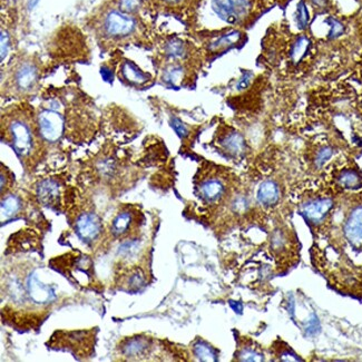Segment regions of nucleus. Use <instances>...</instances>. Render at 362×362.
I'll use <instances>...</instances> for the list:
<instances>
[{
	"mask_svg": "<svg viewBox=\"0 0 362 362\" xmlns=\"http://www.w3.org/2000/svg\"><path fill=\"white\" fill-rule=\"evenodd\" d=\"M154 12L170 15L183 21L187 26L198 21L202 0H149Z\"/></svg>",
	"mask_w": 362,
	"mask_h": 362,
	"instance_id": "0eeeda50",
	"label": "nucleus"
},
{
	"mask_svg": "<svg viewBox=\"0 0 362 362\" xmlns=\"http://www.w3.org/2000/svg\"><path fill=\"white\" fill-rule=\"evenodd\" d=\"M75 230L83 242H94L102 232V222L95 213H83L77 219Z\"/></svg>",
	"mask_w": 362,
	"mask_h": 362,
	"instance_id": "f8f14e48",
	"label": "nucleus"
},
{
	"mask_svg": "<svg viewBox=\"0 0 362 362\" xmlns=\"http://www.w3.org/2000/svg\"><path fill=\"white\" fill-rule=\"evenodd\" d=\"M333 208V200L329 196H316L304 202L301 206L302 215L312 224H320Z\"/></svg>",
	"mask_w": 362,
	"mask_h": 362,
	"instance_id": "1a4fd4ad",
	"label": "nucleus"
},
{
	"mask_svg": "<svg viewBox=\"0 0 362 362\" xmlns=\"http://www.w3.org/2000/svg\"><path fill=\"white\" fill-rule=\"evenodd\" d=\"M361 1H362V0H361Z\"/></svg>",
	"mask_w": 362,
	"mask_h": 362,
	"instance_id": "e433bc0d",
	"label": "nucleus"
},
{
	"mask_svg": "<svg viewBox=\"0 0 362 362\" xmlns=\"http://www.w3.org/2000/svg\"><path fill=\"white\" fill-rule=\"evenodd\" d=\"M59 107L61 103L52 100L37 114L36 123L39 134L48 143H56L64 134L65 120L62 113L59 111Z\"/></svg>",
	"mask_w": 362,
	"mask_h": 362,
	"instance_id": "423d86ee",
	"label": "nucleus"
},
{
	"mask_svg": "<svg viewBox=\"0 0 362 362\" xmlns=\"http://www.w3.org/2000/svg\"><path fill=\"white\" fill-rule=\"evenodd\" d=\"M27 292L30 295L35 304H47L52 302L56 298L55 291L53 288L47 284H43L39 280V275H36L35 272H32V275L27 279Z\"/></svg>",
	"mask_w": 362,
	"mask_h": 362,
	"instance_id": "ddd939ff",
	"label": "nucleus"
},
{
	"mask_svg": "<svg viewBox=\"0 0 362 362\" xmlns=\"http://www.w3.org/2000/svg\"><path fill=\"white\" fill-rule=\"evenodd\" d=\"M88 26L104 50L144 44L151 39V28L144 18L120 12L106 1L94 12Z\"/></svg>",
	"mask_w": 362,
	"mask_h": 362,
	"instance_id": "f257e3e1",
	"label": "nucleus"
},
{
	"mask_svg": "<svg viewBox=\"0 0 362 362\" xmlns=\"http://www.w3.org/2000/svg\"><path fill=\"white\" fill-rule=\"evenodd\" d=\"M193 352L201 361H217V354H216L215 349L211 347L206 342H195V345H193Z\"/></svg>",
	"mask_w": 362,
	"mask_h": 362,
	"instance_id": "393cba45",
	"label": "nucleus"
},
{
	"mask_svg": "<svg viewBox=\"0 0 362 362\" xmlns=\"http://www.w3.org/2000/svg\"><path fill=\"white\" fill-rule=\"evenodd\" d=\"M135 222V214L133 211L123 210L115 216L111 223V233L115 237H123L129 233Z\"/></svg>",
	"mask_w": 362,
	"mask_h": 362,
	"instance_id": "aec40b11",
	"label": "nucleus"
},
{
	"mask_svg": "<svg viewBox=\"0 0 362 362\" xmlns=\"http://www.w3.org/2000/svg\"><path fill=\"white\" fill-rule=\"evenodd\" d=\"M217 147L221 149L223 154L228 158H241L246 152V140L239 131L234 129H226L223 131L222 134L217 138Z\"/></svg>",
	"mask_w": 362,
	"mask_h": 362,
	"instance_id": "9d476101",
	"label": "nucleus"
},
{
	"mask_svg": "<svg viewBox=\"0 0 362 362\" xmlns=\"http://www.w3.org/2000/svg\"><path fill=\"white\" fill-rule=\"evenodd\" d=\"M360 32H361V36H362V23H361V30H360Z\"/></svg>",
	"mask_w": 362,
	"mask_h": 362,
	"instance_id": "c9c22d12",
	"label": "nucleus"
},
{
	"mask_svg": "<svg viewBox=\"0 0 362 362\" xmlns=\"http://www.w3.org/2000/svg\"><path fill=\"white\" fill-rule=\"evenodd\" d=\"M120 76L124 83L134 86L144 85L151 79L149 74L144 73L143 70H140L129 59H125L120 64Z\"/></svg>",
	"mask_w": 362,
	"mask_h": 362,
	"instance_id": "dca6fc26",
	"label": "nucleus"
},
{
	"mask_svg": "<svg viewBox=\"0 0 362 362\" xmlns=\"http://www.w3.org/2000/svg\"><path fill=\"white\" fill-rule=\"evenodd\" d=\"M21 208V201L17 195L10 194V195L3 196L1 200V219H10L12 216L19 212Z\"/></svg>",
	"mask_w": 362,
	"mask_h": 362,
	"instance_id": "b1692460",
	"label": "nucleus"
},
{
	"mask_svg": "<svg viewBox=\"0 0 362 362\" xmlns=\"http://www.w3.org/2000/svg\"><path fill=\"white\" fill-rule=\"evenodd\" d=\"M196 39L201 41L202 50L211 57L222 55L233 48L243 46L248 41L246 30L228 26L219 30L196 32Z\"/></svg>",
	"mask_w": 362,
	"mask_h": 362,
	"instance_id": "20e7f679",
	"label": "nucleus"
},
{
	"mask_svg": "<svg viewBox=\"0 0 362 362\" xmlns=\"http://www.w3.org/2000/svg\"><path fill=\"white\" fill-rule=\"evenodd\" d=\"M226 189L224 180L217 175L205 176L198 184V193L206 203L219 202L225 195Z\"/></svg>",
	"mask_w": 362,
	"mask_h": 362,
	"instance_id": "9b49d317",
	"label": "nucleus"
},
{
	"mask_svg": "<svg viewBox=\"0 0 362 362\" xmlns=\"http://www.w3.org/2000/svg\"><path fill=\"white\" fill-rule=\"evenodd\" d=\"M144 284H145V277L140 269L131 272L129 280H127V286H129L131 292H138L143 288Z\"/></svg>",
	"mask_w": 362,
	"mask_h": 362,
	"instance_id": "c85d7f7f",
	"label": "nucleus"
},
{
	"mask_svg": "<svg viewBox=\"0 0 362 362\" xmlns=\"http://www.w3.org/2000/svg\"><path fill=\"white\" fill-rule=\"evenodd\" d=\"M140 251V242L138 241H125L122 243L118 250V253L126 259L134 257Z\"/></svg>",
	"mask_w": 362,
	"mask_h": 362,
	"instance_id": "c756f323",
	"label": "nucleus"
},
{
	"mask_svg": "<svg viewBox=\"0 0 362 362\" xmlns=\"http://www.w3.org/2000/svg\"><path fill=\"white\" fill-rule=\"evenodd\" d=\"M324 23L329 26L327 39L329 41H337L345 35L348 30V23L336 14H329Z\"/></svg>",
	"mask_w": 362,
	"mask_h": 362,
	"instance_id": "5701e85b",
	"label": "nucleus"
},
{
	"mask_svg": "<svg viewBox=\"0 0 362 362\" xmlns=\"http://www.w3.org/2000/svg\"><path fill=\"white\" fill-rule=\"evenodd\" d=\"M61 196V185L54 178H46L39 183L37 187V198L45 206H54L57 204Z\"/></svg>",
	"mask_w": 362,
	"mask_h": 362,
	"instance_id": "f3484780",
	"label": "nucleus"
},
{
	"mask_svg": "<svg viewBox=\"0 0 362 362\" xmlns=\"http://www.w3.org/2000/svg\"><path fill=\"white\" fill-rule=\"evenodd\" d=\"M313 17L310 12L307 0H298L293 12V21L299 32H308L312 23Z\"/></svg>",
	"mask_w": 362,
	"mask_h": 362,
	"instance_id": "412c9836",
	"label": "nucleus"
},
{
	"mask_svg": "<svg viewBox=\"0 0 362 362\" xmlns=\"http://www.w3.org/2000/svg\"><path fill=\"white\" fill-rule=\"evenodd\" d=\"M306 333L308 336H315L317 333L320 331V323H319L318 318L316 316H313L312 318L310 319L308 323L306 324Z\"/></svg>",
	"mask_w": 362,
	"mask_h": 362,
	"instance_id": "7c9ffc66",
	"label": "nucleus"
},
{
	"mask_svg": "<svg viewBox=\"0 0 362 362\" xmlns=\"http://www.w3.org/2000/svg\"><path fill=\"white\" fill-rule=\"evenodd\" d=\"M52 345L58 349H67L75 356H87L94 343L93 331H70L56 332L52 338Z\"/></svg>",
	"mask_w": 362,
	"mask_h": 362,
	"instance_id": "6e6552de",
	"label": "nucleus"
},
{
	"mask_svg": "<svg viewBox=\"0 0 362 362\" xmlns=\"http://www.w3.org/2000/svg\"><path fill=\"white\" fill-rule=\"evenodd\" d=\"M39 127L32 113L16 108L3 117V140H6L18 158L32 160L39 147Z\"/></svg>",
	"mask_w": 362,
	"mask_h": 362,
	"instance_id": "f03ea898",
	"label": "nucleus"
},
{
	"mask_svg": "<svg viewBox=\"0 0 362 362\" xmlns=\"http://www.w3.org/2000/svg\"><path fill=\"white\" fill-rule=\"evenodd\" d=\"M337 184L345 190H359L362 187V176L359 171L352 167L342 169L336 176Z\"/></svg>",
	"mask_w": 362,
	"mask_h": 362,
	"instance_id": "6ab92c4d",
	"label": "nucleus"
},
{
	"mask_svg": "<svg viewBox=\"0 0 362 362\" xmlns=\"http://www.w3.org/2000/svg\"><path fill=\"white\" fill-rule=\"evenodd\" d=\"M280 187L272 180L263 182L257 192V200L264 206H272L277 204L280 200Z\"/></svg>",
	"mask_w": 362,
	"mask_h": 362,
	"instance_id": "a211bd4d",
	"label": "nucleus"
},
{
	"mask_svg": "<svg viewBox=\"0 0 362 362\" xmlns=\"http://www.w3.org/2000/svg\"><path fill=\"white\" fill-rule=\"evenodd\" d=\"M273 6L270 0H211V8L221 21L246 30Z\"/></svg>",
	"mask_w": 362,
	"mask_h": 362,
	"instance_id": "7ed1b4c3",
	"label": "nucleus"
},
{
	"mask_svg": "<svg viewBox=\"0 0 362 362\" xmlns=\"http://www.w3.org/2000/svg\"><path fill=\"white\" fill-rule=\"evenodd\" d=\"M345 239L350 244L359 248L362 246V204L351 211L345 224Z\"/></svg>",
	"mask_w": 362,
	"mask_h": 362,
	"instance_id": "4468645a",
	"label": "nucleus"
},
{
	"mask_svg": "<svg viewBox=\"0 0 362 362\" xmlns=\"http://www.w3.org/2000/svg\"><path fill=\"white\" fill-rule=\"evenodd\" d=\"M333 156V149L329 145H322L318 147L313 154L312 163L317 169H321Z\"/></svg>",
	"mask_w": 362,
	"mask_h": 362,
	"instance_id": "bb28decb",
	"label": "nucleus"
},
{
	"mask_svg": "<svg viewBox=\"0 0 362 362\" xmlns=\"http://www.w3.org/2000/svg\"><path fill=\"white\" fill-rule=\"evenodd\" d=\"M9 180L10 178H9L8 173H7V171L5 173V169L3 167V170H1V194L3 195L5 194V189H7V187L9 185Z\"/></svg>",
	"mask_w": 362,
	"mask_h": 362,
	"instance_id": "72a5a7b5",
	"label": "nucleus"
},
{
	"mask_svg": "<svg viewBox=\"0 0 362 362\" xmlns=\"http://www.w3.org/2000/svg\"><path fill=\"white\" fill-rule=\"evenodd\" d=\"M149 343L147 339L138 337V338L126 340L122 347V352L124 356H129V358H140L149 350Z\"/></svg>",
	"mask_w": 362,
	"mask_h": 362,
	"instance_id": "4be33fe9",
	"label": "nucleus"
},
{
	"mask_svg": "<svg viewBox=\"0 0 362 362\" xmlns=\"http://www.w3.org/2000/svg\"><path fill=\"white\" fill-rule=\"evenodd\" d=\"M308 5L311 7L313 17L318 15H329L336 14L337 7L332 0H307Z\"/></svg>",
	"mask_w": 362,
	"mask_h": 362,
	"instance_id": "a878e982",
	"label": "nucleus"
},
{
	"mask_svg": "<svg viewBox=\"0 0 362 362\" xmlns=\"http://www.w3.org/2000/svg\"><path fill=\"white\" fill-rule=\"evenodd\" d=\"M173 129H175L176 133H178L181 138H185L187 135V126L184 124L182 123L181 120H172Z\"/></svg>",
	"mask_w": 362,
	"mask_h": 362,
	"instance_id": "473e14b6",
	"label": "nucleus"
},
{
	"mask_svg": "<svg viewBox=\"0 0 362 362\" xmlns=\"http://www.w3.org/2000/svg\"><path fill=\"white\" fill-rule=\"evenodd\" d=\"M239 361H263V354L257 348L251 347V345H244L241 348L239 354Z\"/></svg>",
	"mask_w": 362,
	"mask_h": 362,
	"instance_id": "cd10ccee",
	"label": "nucleus"
},
{
	"mask_svg": "<svg viewBox=\"0 0 362 362\" xmlns=\"http://www.w3.org/2000/svg\"><path fill=\"white\" fill-rule=\"evenodd\" d=\"M290 0H272V3H277L281 8H286V5L289 3Z\"/></svg>",
	"mask_w": 362,
	"mask_h": 362,
	"instance_id": "f704fd0d",
	"label": "nucleus"
},
{
	"mask_svg": "<svg viewBox=\"0 0 362 362\" xmlns=\"http://www.w3.org/2000/svg\"><path fill=\"white\" fill-rule=\"evenodd\" d=\"M279 358L282 361H301L300 358L290 348H282Z\"/></svg>",
	"mask_w": 362,
	"mask_h": 362,
	"instance_id": "2f4dec72",
	"label": "nucleus"
},
{
	"mask_svg": "<svg viewBox=\"0 0 362 362\" xmlns=\"http://www.w3.org/2000/svg\"><path fill=\"white\" fill-rule=\"evenodd\" d=\"M105 1L120 12L138 17L144 18V15L154 12L149 0H105Z\"/></svg>",
	"mask_w": 362,
	"mask_h": 362,
	"instance_id": "2eb2a0df",
	"label": "nucleus"
},
{
	"mask_svg": "<svg viewBox=\"0 0 362 362\" xmlns=\"http://www.w3.org/2000/svg\"><path fill=\"white\" fill-rule=\"evenodd\" d=\"M41 70L32 57H23L12 62V68L8 74L7 84L16 93L27 94L34 91L39 85Z\"/></svg>",
	"mask_w": 362,
	"mask_h": 362,
	"instance_id": "39448f33",
	"label": "nucleus"
}]
</instances>
